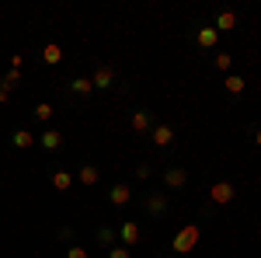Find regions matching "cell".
I'll list each match as a JSON object with an SVG mask.
<instances>
[{
	"instance_id": "5bb4252c",
	"label": "cell",
	"mask_w": 261,
	"mask_h": 258,
	"mask_svg": "<svg viewBox=\"0 0 261 258\" xmlns=\"http://www.w3.org/2000/svg\"><path fill=\"white\" fill-rule=\"evenodd\" d=\"M129 126H133V133H150V129H153V115H150L146 108H140V112H133Z\"/></svg>"
},
{
	"instance_id": "2e32d148",
	"label": "cell",
	"mask_w": 261,
	"mask_h": 258,
	"mask_svg": "<svg viewBox=\"0 0 261 258\" xmlns=\"http://www.w3.org/2000/svg\"><path fill=\"white\" fill-rule=\"evenodd\" d=\"M32 143H35V136H32L28 129H14V133H11V147H14V150H28Z\"/></svg>"
},
{
	"instance_id": "603a6c76",
	"label": "cell",
	"mask_w": 261,
	"mask_h": 258,
	"mask_svg": "<svg viewBox=\"0 0 261 258\" xmlns=\"http://www.w3.org/2000/svg\"><path fill=\"white\" fill-rule=\"evenodd\" d=\"M108 258H133V251L122 248V244H112V248H108Z\"/></svg>"
},
{
	"instance_id": "6da1fadb",
	"label": "cell",
	"mask_w": 261,
	"mask_h": 258,
	"mask_svg": "<svg viewBox=\"0 0 261 258\" xmlns=\"http://www.w3.org/2000/svg\"><path fill=\"white\" fill-rule=\"evenodd\" d=\"M199 238H202L199 223H185L178 234H174V241H171V251H174V255H188V251L199 244Z\"/></svg>"
},
{
	"instance_id": "7402d4cb",
	"label": "cell",
	"mask_w": 261,
	"mask_h": 258,
	"mask_svg": "<svg viewBox=\"0 0 261 258\" xmlns=\"http://www.w3.org/2000/svg\"><path fill=\"white\" fill-rule=\"evenodd\" d=\"M21 80V70H7V74H4V77H0V84H4V87H7V91H11V87H14V84H18Z\"/></svg>"
},
{
	"instance_id": "7a4b0ae2",
	"label": "cell",
	"mask_w": 261,
	"mask_h": 258,
	"mask_svg": "<svg viewBox=\"0 0 261 258\" xmlns=\"http://www.w3.org/2000/svg\"><path fill=\"white\" fill-rule=\"evenodd\" d=\"M119 238H122V248H129V251H133V248L143 241L140 223H136V220H122V223H119Z\"/></svg>"
},
{
	"instance_id": "ba28073f",
	"label": "cell",
	"mask_w": 261,
	"mask_h": 258,
	"mask_svg": "<svg viewBox=\"0 0 261 258\" xmlns=\"http://www.w3.org/2000/svg\"><path fill=\"white\" fill-rule=\"evenodd\" d=\"M108 202H112V206H129V202H133V189H129L125 181L112 185V189H108Z\"/></svg>"
},
{
	"instance_id": "5b68a950",
	"label": "cell",
	"mask_w": 261,
	"mask_h": 258,
	"mask_svg": "<svg viewBox=\"0 0 261 258\" xmlns=\"http://www.w3.org/2000/svg\"><path fill=\"white\" fill-rule=\"evenodd\" d=\"M216 42H220V32L213 25H195V45L199 49H216Z\"/></svg>"
},
{
	"instance_id": "52a82bcc",
	"label": "cell",
	"mask_w": 261,
	"mask_h": 258,
	"mask_svg": "<svg viewBox=\"0 0 261 258\" xmlns=\"http://www.w3.org/2000/svg\"><path fill=\"white\" fill-rule=\"evenodd\" d=\"M143 206H146V213H150V217H167V209H171L167 196H161V192L146 196V199H143Z\"/></svg>"
},
{
	"instance_id": "8992f818",
	"label": "cell",
	"mask_w": 261,
	"mask_h": 258,
	"mask_svg": "<svg viewBox=\"0 0 261 258\" xmlns=\"http://www.w3.org/2000/svg\"><path fill=\"white\" fill-rule=\"evenodd\" d=\"M91 84H94V91H112V84H115V70H112L108 63H101L98 70H94V77H91Z\"/></svg>"
},
{
	"instance_id": "cb8c5ba5",
	"label": "cell",
	"mask_w": 261,
	"mask_h": 258,
	"mask_svg": "<svg viewBox=\"0 0 261 258\" xmlns=\"http://www.w3.org/2000/svg\"><path fill=\"white\" fill-rule=\"evenodd\" d=\"M133 178H136V181H146V178H150V164H136Z\"/></svg>"
},
{
	"instance_id": "9c48e42d",
	"label": "cell",
	"mask_w": 261,
	"mask_h": 258,
	"mask_svg": "<svg viewBox=\"0 0 261 258\" xmlns=\"http://www.w3.org/2000/svg\"><path fill=\"white\" fill-rule=\"evenodd\" d=\"M244 87H247V77H244V74H226V77H223V91H226L230 98L244 95Z\"/></svg>"
},
{
	"instance_id": "d4e9b609",
	"label": "cell",
	"mask_w": 261,
	"mask_h": 258,
	"mask_svg": "<svg viewBox=\"0 0 261 258\" xmlns=\"http://www.w3.org/2000/svg\"><path fill=\"white\" fill-rule=\"evenodd\" d=\"M66 258H91V255H87V251H84L81 244H73V248H70V251H66Z\"/></svg>"
},
{
	"instance_id": "8fae6325",
	"label": "cell",
	"mask_w": 261,
	"mask_h": 258,
	"mask_svg": "<svg viewBox=\"0 0 261 258\" xmlns=\"http://www.w3.org/2000/svg\"><path fill=\"white\" fill-rule=\"evenodd\" d=\"M150 139L164 150V147H171V143H174V129H171L167 122H161V126H153V129H150Z\"/></svg>"
},
{
	"instance_id": "7c38bea8",
	"label": "cell",
	"mask_w": 261,
	"mask_h": 258,
	"mask_svg": "<svg viewBox=\"0 0 261 258\" xmlns=\"http://www.w3.org/2000/svg\"><path fill=\"white\" fill-rule=\"evenodd\" d=\"M98 178H101V168H98V164H81V168H77V181H81L84 189L98 185Z\"/></svg>"
},
{
	"instance_id": "277c9868",
	"label": "cell",
	"mask_w": 261,
	"mask_h": 258,
	"mask_svg": "<svg viewBox=\"0 0 261 258\" xmlns=\"http://www.w3.org/2000/svg\"><path fill=\"white\" fill-rule=\"evenodd\" d=\"M164 185H167L171 192H181V189L188 185V171H185V168H178V164L164 168Z\"/></svg>"
},
{
	"instance_id": "44dd1931",
	"label": "cell",
	"mask_w": 261,
	"mask_h": 258,
	"mask_svg": "<svg viewBox=\"0 0 261 258\" xmlns=\"http://www.w3.org/2000/svg\"><path fill=\"white\" fill-rule=\"evenodd\" d=\"M35 119H42V122L53 119V105H49V101H39V105H35Z\"/></svg>"
},
{
	"instance_id": "e0dca14e",
	"label": "cell",
	"mask_w": 261,
	"mask_h": 258,
	"mask_svg": "<svg viewBox=\"0 0 261 258\" xmlns=\"http://www.w3.org/2000/svg\"><path fill=\"white\" fill-rule=\"evenodd\" d=\"M49 181H53V189H60V192H66V189L73 185V175H70V171H63V168H56V171L49 175Z\"/></svg>"
},
{
	"instance_id": "4316f807",
	"label": "cell",
	"mask_w": 261,
	"mask_h": 258,
	"mask_svg": "<svg viewBox=\"0 0 261 258\" xmlns=\"http://www.w3.org/2000/svg\"><path fill=\"white\" fill-rule=\"evenodd\" d=\"M24 66V56H11V70H21Z\"/></svg>"
},
{
	"instance_id": "ac0fdd59",
	"label": "cell",
	"mask_w": 261,
	"mask_h": 258,
	"mask_svg": "<svg viewBox=\"0 0 261 258\" xmlns=\"http://www.w3.org/2000/svg\"><path fill=\"white\" fill-rule=\"evenodd\" d=\"M60 60H63V49L56 42H49V45L42 49V63H45V66H60Z\"/></svg>"
},
{
	"instance_id": "83f0119b",
	"label": "cell",
	"mask_w": 261,
	"mask_h": 258,
	"mask_svg": "<svg viewBox=\"0 0 261 258\" xmlns=\"http://www.w3.org/2000/svg\"><path fill=\"white\" fill-rule=\"evenodd\" d=\"M11 98V91H7V87H4V84H0V105H4V101Z\"/></svg>"
},
{
	"instance_id": "3957f363",
	"label": "cell",
	"mask_w": 261,
	"mask_h": 258,
	"mask_svg": "<svg viewBox=\"0 0 261 258\" xmlns=\"http://www.w3.org/2000/svg\"><path fill=\"white\" fill-rule=\"evenodd\" d=\"M233 196H237V185H233V181H216V185L209 189L213 206H226V202H233Z\"/></svg>"
},
{
	"instance_id": "9a60e30c",
	"label": "cell",
	"mask_w": 261,
	"mask_h": 258,
	"mask_svg": "<svg viewBox=\"0 0 261 258\" xmlns=\"http://www.w3.org/2000/svg\"><path fill=\"white\" fill-rule=\"evenodd\" d=\"M39 143H42V150H45V154H56V150L63 147V136H60V129H45Z\"/></svg>"
},
{
	"instance_id": "ffe728a7",
	"label": "cell",
	"mask_w": 261,
	"mask_h": 258,
	"mask_svg": "<svg viewBox=\"0 0 261 258\" xmlns=\"http://www.w3.org/2000/svg\"><path fill=\"white\" fill-rule=\"evenodd\" d=\"M213 66H216L220 74H226V70L233 66V56H230V53H216V60H213Z\"/></svg>"
},
{
	"instance_id": "484cf974",
	"label": "cell",
	"mask_w": 261,
	"mask_h": 258,
	"mask_svg": "<svg viewBox=\"0 0 261 258\" xmlns=\"http://www.w3.org/2000/svg\"><path fill=\"white\" fill-rule=\"evenodd\" d=\"M247 136L254 139V147H261V126H254V129H247Z\"/></svg>"
},
{
	"instance_id": "d6986e66",
	"label": "cell",
	"mask_w": 261,
	"mask_h": 258,
	"mask_svg": "<svg viewBox=\"0 0 261 258\" xmlns=\"http://www.w3.org/2000/svg\"><path fill=\"white\" fill-rule=\"evenodd\" d=\"M115 238H119V230H115V227H98V230H94V241H98L101 248H112Z\"/></svg>"
},
{
	"instance_id": "4fadbf2b",
	"label": "cell",
	"mask_w": 261,
	"mask_h": 258,
	"mask_svg": "<svg viewBox=\"0 0 261 258\" xmlns=\"http://www.w3.org/2000/svg\"><path fill=\"white\" fill-rule=\"evenodd\" d=\"M66 91H70L73 98H87V95H94V84H91V77H73L66 84Z\"/></svg>"
},
{
	"instance_id": "30bf717a",
	"label": "cell",
	"mask_w": 261,
	"mask_h": 258,
	"mask_svg": "<svg viewBox=\"0 0 261 258\" xmlns=\"http://www.w3.org/2000/svg\"><path fill=\"white\" fill-rule=\"evenodd\" d=\"M237 11H220V14H216V18H213V28H216V32H233V28H237Z\"/></svg>"
}]
</instances>
